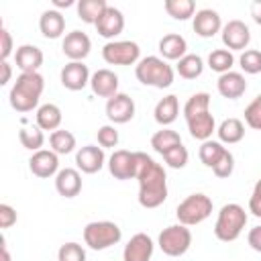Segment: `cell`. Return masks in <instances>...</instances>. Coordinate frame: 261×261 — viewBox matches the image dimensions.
I'll return each instance as SVG.
<instances>
[{
	"label": "cell",
	"mask_w": 261,
	"mask_h": 261,
	"mask_svg": "<svg viewBox=\"0 0 261 261\" xmlns=\"http://www.w3.org/2000/svg\"><path fill=\"white\" fill-rule=\"evenodd\" d=\"M94 27H96V31H98L100 37H104V39H114V37L120 35L122 29H124V16H122V12H120L118 8L108 6V8L102 12V16L96 20Z\"/></svg>",
	"instance_id": "cell-19"
},
{
	"label": "cell",
	"mask_w": 261,
	"mask_h": 261,
	"mask_svg": "<svg viewBox=\"0 0 261 261\" xmlns=\"http://www.w3.org/2000/svg\"><path fill=\"white\" fill-rule=\"evenodd\" d=\"M104 149L102 147H96V145H84L77 149L75 153V165L80 171L84 173H96L104 167Z\"/></svg>",
	"instance_id": "cell-18"
},
{
	"label": "cell",
	"mask_w": 261,
	"mask_h": 261,
	"mask_svg": "<svg viewBox=\"0 0 261 261\" xmlns=\"http://www.w3.org/2000/svg\"><path fill=\"white\" fill-rule=\"evenodd\" d=\"M96 137H98V145L102 149H110V147H116L118 145V130L112 124L100 126L98 133H96Z\"/></svg>",
	"instance_id": "cell-41"
},
{
	"label": "cell",
	"mask_w": 261,
	"mask_h": 261,
	"mask_svg": "<svg viewBox=\"0 0 261 261\" xmlns=\"http://www.w3.org/2000/svg\"><path fill=\"white\" fill-rule=\"evenodd\" d=\"M55 190L63 198H75L82 192V175H80V169H73V167L59 169V173L55 175Z\"/></svg>",
	"instance_id": "cell-22"
},
{
	"label": "cell",
	"mask_w": 261,
	"mask_h": 261,
	"mask_svg": "<svg viewBox=\"0 0 261 261\" xmlns=\"http://www.w3.org/2000/svg\"><path fill=\"white\" fill-rule=\"evenodd\" d=\"M175 69H177V73H179L184 80H196V77H200L202 71H204V61H202L200 55L188 53V55H184V57L177 61Z\"/></svg>",
	"instance_id": "cell-30"
},
{
	"label": "cell",
	"mask_w": 261,
	"mask_h": 261,
	"mask_svg": "<svg viewBox=\"0 0 261 261\" xmlns=\"http://www.w3.org/2000/svg\"><path fill=\"white\" fill-rule=\"evenodd\" d=\"M90 49H92V41L82 31H71L63 37L61 51L69 61H84L90 55Z\"/></svg>",
	"instance_id": "cell-15"
},
{
	"label": "cell",
	"mask_w": 261,
	"mask_h": 261,
	"mask_svg": "<svg viewBox=\"0 0 261 261\" xmlns=\"http://www.w3.org/2000/svg\"><path fill=\"white\" fill-rule=\"evenodd\" d=\"M12 55V35L2 27L0 29V61H8Z\"/></svg>",
	"instance_id": "cell-43"
},
{
	"label": "cell",
	"mask_w": 261,
	"mask_h": 261,
	"mask_svg": "<svg viewBox=\"0 0 261 261\" xmlns=\"http://www.w3.org/2000/svg\"><path fill=\"white\" fill-rule=\"evenodd\" d=\"M232 63H234V55H232V51H228V49H214V51L208 55V67H210L212 71L220 73V75L226 73V71H230Z\"/></svg>",
	"instance_id": "cell-36"
},
{
	"label": "cell",
	"mask_w": 261,
	"mask_h": 261,
	"mask_svg": "<svg viewBox=\"0 0 261 261\" xmlns=\"http://www.w3.org/2000/svg\"><path fill=\"white\" fill-rule=\"evenodd\" d=\"M57 261H86V251L80 243H65L57 251Z\"/></svg>",
	"instance_id": "cell-38"
},
{
	"label": "cell",
	"mask_w": 261,
	"mask_h": 261,
	"mask_svg": "<svg viewBox=\"0 0 261 261\" xmlns=\"http://www.w3.org/2000/svg\"><path fill=\"white\" fill-rule=\"evenodd\" d=\"M153 249H155L153 239L149 234H145V232H137L124 245L122 261H151Z\"/></svg>",
	"instance_id": "cell-16"
},
{
	"label": "cell",
	"mask_w": 261,
	"mask_h": 261,
	"mask_svg": "<svg viewBox=\"0 0 261 261\" xmlns=\"http://www.w3.org/2000/svg\"><path fill=\"white\" fill-rule=\"evenodd\" d=\"M108 171L114 179H137V151L118 149L108 159Z\"/></svg>",
	"instance_id": "cell-10"
},
{
	"label": "cell",
	"mask_w": 261,
	"mask_h": 261,
	"mask_svg": "<svg viewBox=\"0 0 261 261\" xmlns=\"http://www.w3.org/2000/svg\"><path fill=\"white\" fill-rule=\"evenodd\" d=\"M29 169L33 175L45 179V177H51V175H57L59 173V155L51 149H41V151H35L29 159Z\"/></svg>",
	"instance_id": "cell-14"
},
{
	"label": "cell",
	"mask_w": 261,
	"mask_h": 261,
	"mask_svg": "<svg viewBox=\"0 0 261 261\" xmlns=\"http://www.w3.org/2000/svg\"><path fill=\"white\" fill-rule=\"evenodd\" d=\"M59 80H61V86L71 90V92H77V90H84L92 75H90V69L84 61H69L63 65L61 73H59Z\"/></svg>",
	"instance_id": "cell-13"
},
{
	"label": "cell",
	"mask_w": 261,
	"mask_h": 261,
	"mask_svg": "<svg viewBox=\"0 0 261 261\" xmlns=\"http://www.w3.org/2000/svg\"><path fill=\"white\" fill-rule=\"evenodd\" d=\"M251 16L257 24H261V0H253L251 4Z\"/></svg>",
	"instance_id": "cell-48"
},
{
	"label": "cell",
	"mask_w": 261,
	"mask_h": 261,
	"mask_svg": "<svg viewBox=\"0 0 261 261\" xmlns=\"http://www.w3.org/2000/svg\"><path fill=\"white\" fill-rule=\"evenodd\" d=\"M18 141L24 149L29 151H41V147L45 145V135L39 126H22L18 130Z\"/></svg>",
	"instance_id": "cell-35"
},
{
	"label": "cell",
	"mask_w": 261,
	"mask_h": 261,
	"mask_svg": "<svg viewBox=\"0 0 261 261\" xmlns=\"http://www.w3.org/2000/svg\"><path fill=\"white\" fill-rule=\"evenodd\" d=\"M106 8H108L106 0H80L77 2V16L88 24H96V20L102 16V12Z\"/></svg>",
	"instance_id": "cell-31"
},
{
	"label": "cell",
	"mask_w": 261,
	"mask_h": 261,
	"mask_svg": "<svg viewBox=\"0 0 261 261\" xmlns=\"http://www.w3.org/2000/svg\"><path fill=\"white\" fill-rule=\"evenodd\" d=\"M247 226V212L241 204H224L218 212L216 224H214V234L222 243H232L241 237L243 228Z\"/></svg>",
	"instance_id": "cell-5"
},
{
	"label": "cell",
	"mask_w": 261,
	"mask_h": 261,
	"mask_svg": "<svg viewBox=\"0 0 261 261\" xmlns=\"http://www.w3.org/2000/svg\"><path fill=\"white\" fill-rule=\"evenodd\" d=\"M163 159H165V163H167L171 169H181V167L188 165L190 155H188V149H186L184 145H177V147H173L171 151H167V153L163 155Z\"/></svg>",
	"instance_id": "cell-39"
},
{
	"label": "cell",
	"mask_w": 261,
	"mask_h": 261,
	"mask_svg": "<svg viewBox=\"0 0 261 261\" xmlns=\"http://www.w3.org/2000/svg\"><path fill=\"white\" fill-rule=\"evenodd\" d=\"M39 31L43 37L47 39H59L65 31V18L59 10L51 8V10H45L39 18Z\"/></svg>",
	"instance_id": "cell-25"
},
{
	"label": "cell",
	"mask_w": 261,
	"mask_h": 261,
	"mask_svg": "<svg viewBox=\"0 0 261 261\" xmlns=\"http://www.w3.org/2000/svg\"><path fill=\"white\" fill-rule=\"evenodd\" d=\"M137 181H139V204L143 208H157L167 200L165 169L143 151H137Z\"/></svg>",
	"instance_id": "cell-1"
},
{
	"label": "cell",
	"mask_w": 261,
	"mask_h": 261,
	"mask_svg": "<svg viewBox=\"0 0 261 261\" xmlns=\"http://www.w3.org/2000/svg\"><path fill=\"white\" fill-rule=\"evenodd\" d=\"M90 88L96 96L100 98H112L114 94H118V75L110 69H98L92 73L90 80Z\"/></svg>",
	"instance_id": "cell-21"
},
{
	"label": "cell",
	"mask_w": 261,
	"mask_h": 261,
	"mask_svg": "<svg viewBox=\"0 0 261 261\" xmlns=\"http://www.w3.org/2000/svg\"><path fill=\"white\" fill-rule=\"evenodd\" d=\"M216 135H218L220 143L234 145V143L243 141V137H245V124H243V120H239V118H224V120L218 124Z\"/></svg>",
	"instance_id": "cell-28"
},
{
	"label": "cell",
	"mask_w": 261,
	"mask_h": 261,
	"mask_svg": "<svg viewBox=\"0 0 261 261\" xmlns=\"http://www.w3.org/2000/svg\"><path fill=\"white\" fill-rule=\"evenodd\" d=\"M102 57L110 65H135L141 61V49L135 41H108L102 47Z\"/></svg>",
	"instance_id": "cell-9"
},
{
	"label": "cell",
	"mask_w": 261,
	"mask_h": 261,
	"mask_svg": "<svg viewBox=\"0 0 261 261\" xmlns=\"http://www.w3.org/2000/svg\"><path fill=\"white\" fill-rule=\"evenodd\" d=\"M106 116L114 124H124V122L133 120V116H135V100L124 92L114 94L112 98L106 100Z\"/></svg>",
	"instance_id": "cell-11"
},
{
	"label": "cell",
	"mask_w": 261,
	"mask_h": 261,
	"mask_svg": "<svg viewBox=\"0 0 261 261\" xmlns=\"http://www.w3.org/2000/svg\"><path fill=\"white\" fill-rule=\"evenodd\" d=\"M135 75L141 84L145 86H151V88H169L173 84V67L163 59V57H157V55H149V57H143L137 65H135Z\"/></svg>",
	"instance_id": "cell-4"
},
{
	"label": "cell",
	"mask_w": 261,
	"mask_h": 261,
	"mask_svg": "<svg viewBox=\"0 0 261 261\" xmlns=\"http://www.w3.org/2000/svg\"><path fill=\"white\" fill-rule=\"evenodd\" d=\"M35 118H37V126L41 130H51L53 133V130L59 128V124L63 120V114H61V108L57 104L49 102V104H43V106L37 108Z\"/></svg>",
	"instance_id": "cell-27"
},
{
	"label": "cell",
	"mask_w": 261,
	"mask_h": 261,
	"mask_svg": "<svg viewBox=\"0 0 261 261\" xmlns=\"http://www.w3.org/2000/svg\"><path fill=\"white\" fill-rule=\"evenodd\" d=\"M16 222V210L8 204H0V228H10Z\"/></svg>",
	"instance_id": "cell-45"
},
{
	"label": "cell",
	"mask_w": 261,
	"mask_h": 261,
	"mask_svg": "<svg viewBox=\"0 0 261 261\" xmlns=\"http://www.w3.org/2000/svg\"><path fill=\"white\" fill-rule=\"evenodd\" d=\"M247 243L253 251L261 253V226H255L249 230V237H247Z\"/></svg>",
	"instance_id": "cell-46"
},
{
	"label": "cell",
	"mask_w": 261,
	"mask_h": 261,
	"mask_svg": "<svg viewBox=\"0 0 261 261\" xmlns=\"http://www.w3.org/2000/svg\"><path fill=\"white\" fill-rule=\"evenodd\" d=\"M49 145H51V151H55L57 155H67L75 149V137L69 130L57 128L49 135Z\"/></svg>",
	"instance_id": "cell-32"
},
{
	"label": "cell",
	"mask_w": 261,
	"mask_h": 261,
	"mask_svg": "<svg viewBox=\"0 0 261 261\" xmlns=\"http://www.w3.org/2000/svg\"><path fill=\"white\" fill-rule=\"evenodd\" d=\"M224 153H226V147H222L220 141H212V139L204 141L202 147H200V151H198L200 161H202L206 167H210V169L220 161V157H222Z\"/></svg>",
	"instance_id": "cell-33"
},
{
	"label": "cell",
	"mask_w": 261,
	"mask_h": 261,
	"mask_svg": "<svg viewBox=\"0 0 261 261\" xmlns=\"http://www.w3.org/2000/svg\"><path fill=\"white\" fill-rule=\"evenodd\" d=\"M249 212L257 218H261V179L255 184L253 188V194L249 198Z\"/></svg>",
	"instance_id": "cell-44"
},
{
	"label": "cell",
	"mask_w": 261,
	"mask_h": 261,
	"mask_svg": "<svg viewBox=\"0 0 261 261\" xmlns=\"http://www.w3.org/2000/svg\"><path fill=\"white\" fill-rule=\"evenodd\" d=\"M222 43L228 51H243L247 49V45L251 43V31L249 27L234 18V20H228L224 27H222Z\"/></svg>",
	"instance_id": "cell-12"
},
{
	"label": "cell",
	"mask_w": 261,
	"mask_h": 261,
	"mask_svg": "<svg viewBox=\"0 0 261 261\" xmlns=\"http://www.w3.org/2000/svg\"><path fill=\"white\" fill-rule=\"evenodd\" d=\"M14 59L20 73H33V71H39V67L43 65V51L37 45L27 43L14 51Z\"/></svg>",
	"instance_id": "cell-23"
},
{
	"label": "cell",
	"mask_w": 261,
	"mask_h": 261,
	"mask_svg": "<svg viewBox=\"0 0 261 261\" xmlns=\"http://www.w3.org/2000/svg\"><path fill=\"white\" fill-rule=\"evenodd\" d=\"M43 90H45V80L39 71L20 73L8 94L10 106L16 112H31L33 108H37Z\"/></svg>",
	"instance_id": "cell-3"
},
{
	"label": "cell",
	"mask_w": 261,
	"mask_h": 261,
	"mask_svg": "<svg viewBox=\"0 0 261 261\" xmlns=\"http://www.w3.org/2000/svg\"><path fill=\"white\" fill-rule=\"evenodd\" d=\"M184 118L188 122V130L192 139L208 141L212 133H216L214 116L210 114V94L208 92H196L188 98L184 104Z\"/></svg>",
	"instance_id": "cell-2"
},
{
	"label": "cell",
	"mask_w": 261,
	"mask_h": 261,
	"mask_svg": "<svg viewBox=\"0 0 261 261\" xmlns=\"http://www.w3.org/2000/svg\"><path fill=\"white\" fill-rule=\"evenodd\" d=\"M245 122H247V126L261 130V94H257L253 98V102L245 108Z\"/></svg>",
	"instance_id": "cell-40"
},
{
	"label": "cell",
	"mask_w": 261,
	"mask_h": 261,
	"mask_svg": "<svg viewBox=\"0 0 261 261\" xmlns=\"http://www.w3.org/2000/svg\"><path fill=\"white\" fill-rule=\"evenodd\" d=\"M192 27H194V33H196L198 37L210 39V37H214L216 33L222 31V20H220V14H218L216 10H212V8H202V10H198V12L194 14Z\"/></svg>",
	"instance_id": "cell-17"
},
{
	"label": "cell",
	"mask_w": 261,
	"mask_h": 261,
	"mask_svg": "<svg viewBox=\"0 0 261 261\" xmlns=\"http://www.w3.org/2000/svg\"><path fill=\"white\" fill-rule=\"evenodd\" d=\"M239 65L245 73H261V51L257 49H245L239 57Z\"/></svg>",
	"instance_id": "cell-37"
},
{
	"label": "cell",
	"mask_w": 261,
	"mask_h": 261,
	"mask_svg": "<svg viewBox=\"0 0 261 261\" xmlns=\"http://www.w3.org/2000/svg\"><path fill=\"white\" fill-rule=\"evenodd\" d=\"M177 114H179V102H177V96H173V94L161 98L155 104V110H153L155 122L161 124V126H169L171 122H175Z\"/></svg>",
	"instance_id": "cell-26"
},
{
	"label": "cell",
	"mask_w": 261,
	"mask_h": 261,
	"mask_svg": "<svg viewBox=\"0 0 261 261\" xmlns=\"http://www.w3.org/2000/svg\"><path fill=\"white\" fill-rule=\"evenodd\" d=\"M157 245L167 257H181L192 245V232L184 224H171L159 232Z\"/></svg>",
	"instance_id": "cell-8"
},
{
	"label": "cell",
	"mask_w": 261,
	"mask_h": 261,
	"mask_svg": "<svg viewBox=\"0 0 261 261\" xmlns=\"http://www.w3.org/2000/svg\"><path fill=\"white\" fill-rule=\"evenodd\" d=\"M181 145V137L179 133H175L173 128H167L163 126L161 130H157L153 137H151V147L159 153V155H165L167 151H171L173 147Z\"/></svg>",
	"instance_id": "cell-29"
},
{
	"label": "cell",
	"mask_w": 261,
	"mask_h": 261,
	"mask_svg": "<svg viewBox=\"0 0 261 261\" xmlns=\"http://www.w3.org/2000/svg\"><path fill=\"white\" fill-rule=\"evenodd\" d=\"M122 230L116 222L110 220H94L84 228V243L94 251H104L116 243H120Z\"/></svg>",
	"instance_id": "cell-7"
},
{
	"label": "cell",
	"mask_w": 261,
	"mask_h": 261,
	"mask_svg": "<svg viewBox=\"0 0 261 261\" xmlns=\"http://www.w3.org/2000/svg\"><path fill=\"white\" fill-rule=\"evenodd\" d=\"M216 88H218V94H220L222 98L237 100V98H241V96L247 92V80H245L243 73L230 69V71L218 75Z\"/></svg>",
	"instance_id": "cell-20"
},
{
	"label": "cell",
	"mask_w": 261,
	"mask_h": 261,
	"mask_svg": "<svg viewBox=\"0 0 261 261\" xmlns=\"http://www.w3.org/2000/svg\"><path fill=\"white\" fill-rule=\"evenodd\" d=\"M163 8L175 20H188L196 14V4L192 0H165Z\"/></svg>",
	"instance_id": "cell-34"
},
{
	"label": "cell",
	"mask_w": 261,
	"mask_h": 261,
	"mask_svg": "<svg viewBox=\"0 0 261 261\" xmlns=\"http://www.w3.org/2000/svg\"><path fill=\"white\" fill-rule=\"evenodd\" d=\"M2 261H12V259H10V253H8L6 245H4V241H2Z\"/></svg>",
	"instance_id": "cell-50"
},
{
	"label": "cell",
	"mask_w": 261,
	"mask_h": 261,
	"mask_svg": "<svg viewBox=\"0 0 261 261\" xmlns=\"http://www.w3.org/2000/svg\"><path fill=\"white\" fill-rule=\"evenodd\" d=\"M71 4H73V0H53L55 10H57V8H67V6H71Z\"/></svg>",
	"instance_id": "cell-49"
},
{
	"label": "cell",
	"mask_w": 261,
	"mask_h": 261,
	"mask_svg": "<svg viewBox=\"0 0 261 261\" xmlns=\"http://www.w3.org/2000/svg\"><path fill=\"white\" fill-rule=\"evenodd\" d=\"M0 69H2V77H0V86H6L10 82V75H12V69H10V63L8 61H0Z\"/></svg>",
	"instance_id": "cell-47"
},
{
	"label": "cell",
	"mask_w": 261,
	"mask_h": 261,
	"mask_svg": "<svg viewBox=\"0 0 261 261\" xmlns=\"http://www.w3.org/2000/svg\"><path fill=\"white\" fill-rule=\"evenodd\" d=\"M232 169H234V157H232V153L226 149V153L220 157V161L212 167V171H214V175L216 177H228L230 173H232Z\"/></svg>",
	"instance_id": "cell-42"
},
{
	"label": "cell",
	"mask_w": 261,
	"mask_h": 261,
	"mask_svg": "<svg viewBox=\"0 0 261 261\" xmlns=\"http://www.w3.org/2000/svg\"><path fill=\"white\" fill-rule=\"evenodd\" d=\"M210 214H212V200L202 192L190 194L175 208V216H177L179 224H184V226H196V224L204 222Z\"/></svg>",
	"instance_id": "cell-6"
},
{
	"label": "cell",
	"mask_w": 261,
	"mask_h": 261,
	"mask_svg": "<svg viewBox=\"0 0 261 261\" xmlns=\"http://www.w3.org/2000/svg\"><path fill=\"white\" fill-rule=\"evenodd\" d=\"M186 51H188V43L177 33H169L159 41V53L163 55L165 61H179L184 55H188Z\"/></svg>",
	"instance_id": "cell-24"
}]
</instances>
